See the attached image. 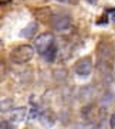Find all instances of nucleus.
<instances>
[{
	"label": "nucleus",
	"instance_id": "nucleus-1",
	"mask_svg": "<svg viewBox=\"0 0 115 129\" xmlns=\"http://www.w3.org/2000/svg\"><path fill=\"white\" fill-rule=\"evenodd\" d=\"M34 51L36 48L33 46H28V44L17 46L10 51V60L14 64H24L34 57Z\"/></svg>",
	"mask_w": 115,
	"mask_h": 129
},
{
	"label": "nucleus",
	"instance_id": "nucleus-2",
	"mask_svg": "<svg viewBox=\"0 0 115 129\" xmlns=\"http://www.w3.org/2000/svg\"><path fill=\"white\" fill-rule=\"evenodd\" d=\"M54 47H55V40H54V36L51 33H43V34L37 36V38L34 40V48L43 57Z\"/></svg>",
	"mask_w": 115,
	"mask_h": 129
},
{
	"label": "nucleus",
	"instance_id": "nucleus-3",
	"mask_svg": "<svg viewBox=\"0 0 115 129\" xmlns=\"http://www.w3.org/2000/svg\"><path fill=\"white\" fill-rule=\"evenodd\" d=\"M51 26L55 31H67L71 27V17L67 14L51 16Z\"/></svg>",
	"mask_w": 115,
	"mask_h": 129
},
{
	"label": "nucleus",
	"instance_id": "nucleus-4",
	"mask_svg": "<svg viewBox=\"0 0 115 129\" xmlns=\"http://www.w3.org/2000/svg\"><path fill=\"white\" fill-rule=\"evenodd\" d=\"M74 71L77 75L80 77H88L92 71V60L91 57H84L80 61H77V64L74 65Z\"/></svg>",
	"mask_w": 115,
	"mask_h": 129
},
{
	"label": "nucleus",
	"instance_id": "nucleus-5",
	"mask_svg": "<svg viewBox=\"0 0 115 129\" xmlns=\"http://www.w3.org/2000/svg\"><path fill=\"white\" fill-rule=\"evenodd\" d=\"M37 28H38V24L36 23V21H31L30 24H27L23 30H21L20 36L24 37V38H30V37H33V36L37 33Z\"/></svg>",
	"mask_w": 115,
	"mask_h": 129
},
{
	"label": "nucleus",
	"instance_id": "nucleus-6",
	"mask_svg": "<svg viewBox=\"0 0 115 129\" xmlns=\"http://www.w3.org/2000/svg\"><path fill=\"white\" fill-rule=\"evenodd\" d=\"M58 3H64V4H77L78 0H55Z\"/></svg>",
	"mask_w": 115,
	"mask_h": 129
},
{
	"label": "nucleus",
	"instance_id": "nucleus-7",
	"mask_svg": "<svg viewBox=\"0 0 115 129\" xmlns=\"http://www.w3.org/2000/svg\"><path fill=\"white\" fill-rule=\"evenodd\" d=\"M115 126V114L112 115V118H111V128H114Z\"/></svg>",
	"mask_w": 115,
	"mask_h": 129
},
{
	"label": "nucleus",
	"instance_id": "nucleus-8",
	"mask_svg": "<svg viewBox=\"0 0 115 129\" xmlns=\"http://www.w3.org/2000/svg\"><path fill=\"white\" fill-rule=\"evenodd\" d=\"M0 2H2V4H6V3H10L12 0H0Z\"/></svg>",
	"mask_w": 115,
	"mask_h": 129
},
{
	"label": "nucleus",
	"instance_id": "nucleus-9",
	"mask_svg": "<svg viewBox=\"0 0 115 129\" xmlns=\"http://www.w3.org/2000/svg\"><path fill=\"white\" fill-rule=\"evenodd\" d=\"M111 19H112V21H114V23H115V16H112Z\"/></svg>",
	"mask_w": 115,
	"mask_h": 129
}]
</instances>
